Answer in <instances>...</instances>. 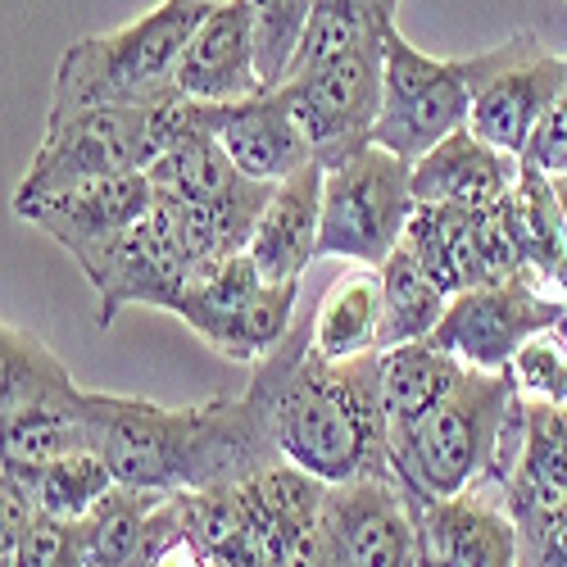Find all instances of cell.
<instances>
[{
    "label": "cell",
    "instance_id": "cell-33",
    "mask_svg": "<svg viewBox=\"0 0 567 567\" xmlns=\"http://www.w3.org/2000/svg\"><path fill=\"white\" fill-rule=\"evenodd\" d=\"M517 567H567V499L517 513Z\"/></svg>",
    "mask_w": 567,
    "mask_h": 567
},
{
    "label": "cell",
    "instance_id": "cell-29",
    "mask_svg": "<svg viewBox=\"0 0 567 567\" xmlns=\"http://www.w3.org/2000/svg\"><path fill=\"white\" fill-rule=\"evenodd\" d=\"M164 495L114 486L96 508L82 517V567H136L146 523Z\"/></svg>",
    "mask_w": 567,
    "mask_h": 567
},
{
    "label": "cell",
    "instance_id": "cell-5",
    "mask_svg": "<svg viewBox=\"0 0 567 567\" xmlns=\"http://www.w3.org/2000/svg\"><path fill=\"white\" fill-rule=\"evenodd\" d=\"M0 422L10 463H51L91 450L86 391L28 327H0Z\"/></svg>",
    "mask_w": 567,
    "mask_h": 567
},
{
    "label": "cell",
    "instance_id": "cell-25",
    "mask_svg": "<svg viewBox=\"0 0 567 567\" xmlns=\"http://www.w3.org/2000/svg\"><path fill=\"white\" fill-rule=\"evenodd\" d=\"M0 472L19 477L28 486V495L37 499V508L45 517H64V523H82V517L118 486V477L96 450H78V454L51 458V463H10L6 458Z\"/></svg>",
    "mask_w": 567,
    "mask_h": 567
},
{
    "label": "cell",
    "instance_id": "cell-18",
    "mask_svg": "<svg viewBox=\"0 0 567 567\" xmlns=\"http://www.w3.org/2000/svg\"><path fill=\"white\" fill-rule=\"evenodd\" d=\"M517 177H523V159L495 151L472 127H458L432 155L413 164V196L417 205L491 209L513 196Z\"/></svg>",
    "mask_w": 567,
    "mask_h": 567
},
{
    "label": "cell",
    "instance_id": "cell-17",
    "mask_svg": "<svg viewBox=\"0 0 567 567\" xmlns=\"http://www.w3.org/2000/svg\"><path fill=\"white\" fill-rule=\"evenodd\" d=\"M417 567H517V523L482 491L441 499L417 513Z\"/></svg>",
    "mask_w": 567,
    "mask_h": 567
},
{
    "label": "cell",
    "instance_id": "cell-22",
    "mask_svg": "<svg viewBox=\"0 0 567 567\" xmlns=\"http://www.w3.org/2000/svg\"><path fill=\"white\" fill-rule=\"evenodd\" d=\"M467 368L445 354L436 341H413L400 350H382V409L391 441L413 432L454 386Z\"/></svg>",
    "mask_w": 567,
    "mask_h": 567
},
{
    "label": "cell",
    "instance_id": "cell-20",
    "mask_svg": "<svg viewBox=\"0 0 567 567\" xmlns=\"http://www.w3.org/2000/svg\"><path fill=\"white\" fill-rule=\"evenodd\" d=\"M404 250L427 268V277L454 300L463 291L486 287L482 264V227L477 209H450V205H417L404 231Z\"/></svg>",
    "mask_w": 567,
    "mask_h": 567
},
{
    "label": "cell",
    "instance_id": "cell-32",
    "mask_svg": "<svg viewBox=\"0 0 567 567\" xmlns=\"http://www.w3.org/2000/svg\"><path fill=\"white\" fill-rule=\"evenodd\" d=\"M517 395L532 404H567V327L545 332L536 341H527L517 350V359L508 363Z\"/></svg>",
    "mask_w": 567,
    "mask_h": 567
},
{
    "label": "cell",
    "instance_id": "cell-15",
    "mask_svg": "<svg viewBox=\"0 0 567 567\" xmlns=\"http://www.w3.org/2000/svg\"><path fill=\"white\" fill-rule=\"evenodd\" d=\"M259 78V41L250 0H218L196 28L192 45L177 64V101L192 105H231L264 96Z\"/></svg>",
    "mask_w": 567,
    "mask_h": 567
},
{
    "label": "cell",
    "instance_id": "cell-37",
    "mask_svg": "<svg viewBox=\"0 0 567 567\" xmlns=\"http://www.w3.org/2000/svg\"><path fill=\"white\" fill-rule=\"evenodd\" d=\"M377 6H382V10H386V14L395 19V10H400V0H377Z\"/></svg>",
    "mask_w": 567,
    "mask_h": 567
},
{
    "label": "cell",
    "instance_id": "cell-13",
    "mask_svg": "<svg viewBox=\"0 0 567 567\" xmlns=\"http://www.w3.org/2000/svg\"><path fill=\"white\" fill-rule=\"evenodd\" d=\"M151 205H155L151 173H123V177H101V182L69 186V192H55L45 200L19 205L14 214L37 223L82 268V277H91L101 268V259L118 246V236Z\"/></svg>",
    "mask_w": 567,
    "mask_h": 567
},
{
    "label": "cell",
    "instance_id": "cell-12",
    "mask_svg": "<svg viewBox=\"0 0 567 567\" xmlns=\"http://www.w3.org/2000/svg\"><path fill=\"white\" fill-rule=\"evenodd\" d=\"M558 327H567V300L558 291L540 281H499L454 296L432 341L463 368L504 372L527 341Z\"/></svg>",
    "mask_w": 567,
    "mask_h": 567
},
{
    "label": "cell",
    "instance_id": "cell-19",
    "mask_svg": "<svg viewBox=\"0 0 567 567\" xmlns=\"http://www.w3.org/2000/svg\"><path fill=\"white\" fill-rule=\"evenodd\" d=\"M322 164H305L277 192L255 227L250 259L264 272V281H300L305 268L318 259V236H322Z\"/></svg>",
    "mask_w": 567,
    "mask_h": 567
},
{
    "label": "cell",
    "instance_id": "cell-1",
    "mask_svg": "<svg viewBox=\"0 0 567 567\" xmlns=\"http://www.w3.org/2000/svg\"><path fill=\"white\" fill-rule=\"evenodd\" d=\"M86 427L118 486L155 495H218L287 463L250 391L177 409L86 391Z\"/></svg>",
    "mask_w": 567,
    "mask_h": 567
},
{
    "label": "cell",
    "instance_id": "cell-11",
    "mask_svg": "<svg viewBox=\"0 0 567 567\" xmlns=\"http://www.w3.org/2000/svg\"><path fill=\"white\" fill-rule=\"evenodd\" d=\"M192 277L196 268H192V250H186L182 200L155 186V205L118 236V246L86 281L101 300V327H114V318L132 305L177 313Z\"/></svg>",
    "mask_w": 567,
    "mask_h": 567
},
{
    "label": "cell",
    "instance_id": "cell-7",
    "mask_svg": "<svg viewBox=\"0 0 567 567\" xmlns=\"http://www.w3.org/2000/svg\"><path fill=\"white\" fill-rule=\"evenodd\" d=\"M413 209V164L382 146H368L354 159L327 168L318 255L382 268L404 246Z\"/></svg>",
    "mask_w": 567,
    "mask_h": 567
},
{
    "label": "cell",
    "instance_id": "cell-2",
    "mask_svg": "<svg viewBox=\"0 0 567 567\" xmlns=\"http://www.w3.org/2000/svg\"><path fill=\"white\" fill-rule=\"evenodd\" d=\"M246 391L264 404L281 458L309 477L327 486L395 477L382 409V350L332 363L313 354L309 327H296L264 363H255Z\"/></svg>",
    "mask_w": 567,
    "mask_h": 567
},
{
    "label": "cell",
    "instance_id": "cell-16",
    "mask_svg": "<svg viewBox=\"0 0 567 567\" xmlns=\"http://www.w3.org/2000/svg\"><path fill=\"white\" fill-rule=\"evenodd\" d=\"M196 118L223 141L231 164L250 182L277 186L291 173H300L305 164H313L309 136L300 132L281 86L264 91V96H250V101H231V105H196Z\"/></svg>",
    "mask_w": 567,
    "mask_h": 567
},
{
    "label": "cell",
    "instance_id": "cell-34",
    "mask_svg": "<svg viewBox=\"0 0 567 567\" xmlns=\"http://www.w3.org/2000/svg\"><path fill=\"white\" fill-rule=\"evenodd\" d=\"M6 567H82V527L41 513Z\"/></svg>",
    "mask_w": 567,
    "mask_h": 567
},
{
    "label": "cell",
    "instance_id": "cell-21",
    "mask_svg": "<svg viewBox=\"0 0 567 567\" xmlns=\"http://www.w3.org/2000/svg\"><path fill=\"white\" fill-rule=\"evenodd\" d=\"M309 346L322 359H359L382 346V272L354 268L322 291L309 322Z\"/></svg>",
    "mask_w": 567,
    "mask_h": 567
},
{
    "label": "cell",
    "instance_id": "cell-27",
    "mask_svg": "<svg viewBox=\"0 0 567 567\" xmlns=\"http://www.w3.org/2000/svg\"><path fill=\"white\" fill-rule=\"evenodd\" d=\"M513 209H517V231H523L527 264L545 281L549 291H567V218L554 196V182L540 168L523 164V177L513 186Z\"/></svg>",
    "mask_w": 567,
    "mask_h": 567
},
{
    "label": "cell",
    "instance_id": "cell-10",
    "mask_svg": "<svg viewBox=\"0 0 567 567\" xmlns=\"http://www.w3.org/2000/svg\"><path fill=\"white\" fill-rule=\"evenodd\" d=\"M472 60H477V96L467 127L495 151L523 159L567 86V55L545 51L536 32H517Z\"/></svg>",
    "mask_w": 567,
    "mask_h": 567
},
{
    "label": "cell",
    "instance_id": "cell-26",
    "mask_svg": "<svg viewBox=\"0 0 567 567\" xmlns=\"http://www.w3.org/2000/svg\"><path fill=\"white\" fill-rule=\"evenodd\" d=\"M377 272H382V346L377 350L432 341L450 309V296L427 277V268L400 246Z\"/></svg>",
    "mask_w": 567,
    "mask_h": 567
},
{
    "label": "cell",
    "instance_id": "cell-6",
    "mask_svg": "<svg viewBox=\"0 0 567 567\" xmlns=\"http://www.w3.org/2000/svg\"><path fill=\"white\" fill-rule=\"evenodd\" d=\"M173 110H91L78 118H64L41 132V146L28 164V173L14 186V209L45 200L55 192L101 177L123 173H151V164L164 155Z\"/></svg>",
    "mask_w": 567,
    "mask_h": 567
},
{
    "label": "cell",
    "instance_id": "cell-28",
    "mask_svg": "<svg viewBox=\"0 0 567 567\" xmlns=\"http://www.w3.org/2000/svg\"><path fill=\"white\" fill-rule=\"evenodd\" d=\"M391 28H395V19L377 6V0H313V14H309V28H305L291 78L332 64V60L359 51V45L386 41Z\"/></svg>",
    "mask_w": 567,
    "mask_h": 567
},
{
    "label": "cell",
    "instance_id": "cell-35",
    "mask_svg": "<svg viewBox=\"0 0 567 567\" xmlns=\"http://www.w3.org/2000/svg\"><path fill=\"white\" fill-rule=\"evenodd\" d=\"M523 164L527 168H540L545 177H563L567 173V86H563L558 105L549 110V118L540 123V132L532 136Z\"/></svg>",
    "mask_w": 567,
    "mask_h": 567
},
{
    "label": "cell",
    "instance_id": "cell-31",
    "mask_svg": "<svg viewBox=\"0 0 567 567\" xmlns=\"http://www.w3.org/2000/svg\"><path fill=\"white\" fill-rule=\"evenodd\" d=\"M136 567H218L209 549L196 536L192 523V499L186 495H164L146 523V540H141Z\"/></svg>",
    "mask_w": 567,
    "mask_h": 567
},
{
    "label": "cell",
    "instance_id": "cell-36",
    "mask_svg": "<svg viewBox=\"0 0 567 567\" xmlns=\"http://www.w3.org/2000/svg\"><path fill=\"white\" fill-rule=\"evenodd\" d=\"M554 182V196H558V205H563V218H567V173L563 177H549Z\"/></svg>",
    "mask_w": 567,
    "mask_h": 567
},
{
    "label": "cell",
    "instance_id": "cell-9",
    "mask_svg": "<svg viewBox=\"0 0 567 567\" xmlns=\"http://www.w3.org/2000/svg\"><path fill=\"white\" fill-rule=\"evenodd\" d=\"M382 82H386V41L359 45V51L281 82L300 132L309 136L313 164L337 168L372 146L377 118H382Z\"/></svg>",
    "mask_w": 567,
    "mask_h": 567
},
{
    "label": "cell",
    "instance_id": "cell-38",
    "mask_svg": "<svg viewBox=\"0 0 567 567\" xmlns=\"http://www.w3.org/2000/svg\"><path fill=\"white\" fill-rule=\"evenodd\" d=\"M209 6H218V0H209Z\"/></svg>",
    "mask_w": 567,
    "mask_h": 567
},
{
    "label": "cell",
    "instance_id": "cell-24",
    "mask_svg": "<svg viewBox=\"0 0 567 567\" xmlns=\"http://www.w3.org/2000/svg\"><path fill=\"white\" fill-rule=\"evenodd\" d=\"M264 287V272L255 268L250 255H236L231 264L196 277L192 287H186L182 305H177V318L192 327V332L218 350L223 359H231L236 350V332H241V313L246 305L255 300V291Z\"/></svg>",
    "mask_w": 567,
    "mask_h": 567
},
{
    "label": "cell",
    "instance_id": "cell-3",
    "mask_svg": "<svg viewBox=\"0 0 567 567\" xmlns=\"http://www.w3.org/2000/svg\"><path fill=\"white\" fill-rule=\"evenodd\" d=\"M523 441L527 400L517 395L513 372L467 368L458 386L413 432L391 441V467L417 513L467 491L495 495L504 504Z\"/></svg>",
    "mask_w": 567,
    "mask_h": 567
},
{
    "label": "cell",
    "instance_id": "cell-14",
    "mask_svg": "<svg viewBox=\"0 0 567 567\" xmlns=\"http://www.w3.org/2000/svg\"><path fill=\"white\" fill-rule=\"evenodd\" d=\"M327 532L346 567H417V508L395 477L327 486Z\"/></svg>",
    "mask_w": 567,
    "mask_h": 567
},
{
    "label": "cell",
    "instance_id": "cell-39",
    "mask_svg": "<svg viewBox=\"0 0 567 567\" xmlns=\"http://www.w3.org/2000/svg\"><path fill=\"white\" fill-rule=\"evenodd\" d=\"M563 300H567V291H563Z\"/></svg>",
    "mask_w": 567,
    "mask_h": 567
},
{
    "label": "cell",
    "instance_id": "cell-4",
    "mask_svg": "<svg viewBox=\"0 0 567 567\" xmlns=\"http://www.w3.org/2000/svg\"><path fill=\"white\" fill-rule=\"evenodd\" d=\"M209 10V0H159L155 10L136 14L114 32L73 41L51 82L45 127L91 110L177 105V64Z\"/></svg>",
    "mask_w": 567,
    "mask_h": 567
},
{
    "label": "cell",
    "instance_id": "cell-23",
    "mask_svg": "<svg viewBox=\"0 0 567 567\" xmlns=\"http://www.w3.org/2000/svg\"><path fill=\"white\" fill-rule=\"evenodd\" d=\"M567 499V404H532L527 400V441L523 458L504 491L508 517L549 508Z\"/></svg>",
    "mask_w": 567,
    "mask_h": 567
},
{
    "label": "cell",
    "instance_id": "cell-30",
    "mask_svg": "<svg viewBox=\"0 0 567 567\" xmlns=\"http://www.w3.org/2000/svg\"><path fill=\"white\" fill-rule=\"evenodd\" d=\"M250 10H255V41H259V78L268 91H277L296 69L313 0H250Z\"/></svg>",
    "mask_w": 567,
    "mask_h": 567
},
{
    "label": "cell",
    "instance_id": "cell-8",
    "mask_svg": "<svg viewBox=\"0 0 567 567\" xmlns=\"http://www.w3.org/2000/svg\"><path fill=\"white\" fill-rule=\"evenodd\" d=\"M472 96H477V60H436L391 28L386 32V82L382 118L372 146H382L409 164L432 155L445 136L467 127Z\"/></svg>",
    "mask_w": 567,
    "mask_h": 567
}]
</instances>
